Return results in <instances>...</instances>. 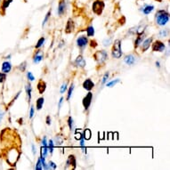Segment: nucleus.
<instances>
[{
  "label": "nucleus",
  "instance_id": "obj_31",
  "mask_svg": "<svg viewBox=\"0 0 170 170\" xmlns=\"http://www.w3.org/2000/svg\"><path fill=\"white\" fill-rule=\"evenodd\" d=\"M68 125L70 126V129L72 131L74 128V120H73L72 117H69V119H68Z\"/></svg>",
  "mask_w": 170,
  "mask_h": 170
},
{
  "label": "nucleus",
  "instance_id": "obj_23",
  "mask_svg": "<svg viewBox=\"0 0 170 170\" xmlns=\"http://www.w3.org/2000/svg\"><path fill=\"white\" fill-rule=\"evenodd\" d=\"M94 28L93 26H88L86 28V35L87 37H94Z\"/></svg>",
  "mask_w": 170,
  "mask_h": 170
},
{
  "label": "nucleus",
  "instance_id": "obj_20",
  "mask_svg": "<svg viewBox=\"0 0 170 170\" xmlns=\"http://www.w3.org/2000/svg\"><path fill=\"white\" fill-rule=\"evenodd\" d=\"M124 61L127 65H133L135 62V57L133 54H127L124 58Z\"/></svg>",
  "mask_w": 170,
  "mask_h": 170
},
{
  "label": "nucleus",
  "instance_id": "obj_50",
  "mask_svg": "<svg viewBox=\"0 0 170 170\" xmlns=\"http://www.w3.org/2000/svg\"><path fill=\"white\" fill-rule=\"evenodd\" d=\"M4 114H5V112L0 110V122H1V120H2V119L4 117Z\"/></svg>",
  "mask_w": 170,
  "mask_h": 170
},
{
  "label": "nucleus",
  "instance_id": "obj_1",
  "mask_svg": "<svg viewBox=\"0 0 170 170\" xmlns=\"http://www.w3.org/2000/svg\"><path fill=\"white\" fill-rule=\"evenodd\" d=\"M155 21L157 25L159 26H165L169 21V13L165 9L158 10L155 14Z\"/></svg>",
  "mask_w": 170,
  "mask_h": 170
},
{
  "label": "nucleus",
  "instance_id": "obj_45",
  "mask_svg": "<svg viewBox=\"0 0 170 170\" xmlns=\"http://www.w3.org/2000/svg\"><path fill=\"white\" fill-rule=\"evenodd\" d=\"M46 124H47L48 126H50V125H51V123H52V122H51V121H52V120H51V117H50V116H47V117H46Z\"/></svg>",
  "mask_w": 170,
  "mask_h": 170
},
{
  "label": "nucleus",
  "instance_id": "obj_28",
  "mask_svg": "<svg viewBox=\"0 0 170 170\" xmlns=\"http://www.w3.org/2000/svg\"><path fill=\"white\" fill-rule=\"evenodd\" d=\"M51 14H52V11H51V10H49V11L47 12V14H46L45 19L43 20V22H42V27H44V26L46 25V23L47 22V21L49 20V18H50V16H51Z\"/></svg>",
  "mask_w": 170,
  "mask_h": 170
},
{
  "label": "nucleus",
  "instance_id": "obj_39",
  "mask_svg": "<svg viewBox=\"0 0 170 170\" xmlns=\"http://www.w3.org/2000/svg\"><path fill=\"white\" fill-rule=\"evenodd\" d=\"M34 114H35V108H34V106H31L29 111V119H32L34 117Z\"/></svg>",
  "mask_w": 170,
  "mask_h": 170
},
{
  "label": "nucleus",
  "instance_id": "obj_16",
  "mask_svg": "<svg viewBox=\"0 0 170 170\" xmlns=\"http://www.w3.org/2000/svg\"><path fill=\"white\" fill-rule=\"evenodd\" d=\"M75 66L79 67V68H85L86 67V60L84 59V57L82 55H79L75 61H74Z\"/></svg>",
  "mask_w": 170,
  "mask_h": 170
},
{
  "label": "nucleus",
  "instance_id": "obj_30",
  "mask_svg": "<svg viewBox=\"0 0 170 170\" xmlns=\"http://www.w3.org/2000/svg\"><path fill=\"white\" fill-rule=\"evenodd\" d=\"M47 154H48V148H47V146H42V148H41V156L46 158L47 156Z\"/></svg>",
  "mask_w": 170,
  "mask_h": 170
},
{
  "label": "nucleus",
  "instance_id": "obj_43",
  "mask_svg": "<svg viewBox=\"0 0 170 170\" xmlns=\"http://www.w3.org/2000/svg\"><path fill=\"white\" fill-rule=\"evenodd\" d=\"M111 42V38H110L109 39H105V40L104 41V46H110Z\"/></svg>",
  "mask_w": 170,
  "mask_h": 170
},
{
  "label": "nucleus",
  "instance_id": "obj_47",
  "mask_svg": "<svg viewBox=\"0 0 170 170\" xmlns=\"http://www.w3.org/2000/svg\"><path fill=\"white\" fill-rule=\"evenodd\" d=\"M31 148H32V152H33V154L35 155V154H36V152H37V149H36L35 144H32V145H31Z\"/></svg>",
  "mask_w": 170,
  "mask_h": 170
},
{
  "label": "nucleus",
  "instance_id": "obj_38",
  "mask_svg": "<svg viewBox=\"0 0 170 170\" xmlns=\"http://www.w3.org/2000/svg\"><path fill=\"white\" fill-rule=\"evenodd\" d=\"M66 90H67V82H65V83H63V84L61 85V89H60V92H61V94H63Z\"/></svg>",
  "mask_w": 170,
  "mask_h": 170
},
{
  "label": "nucleus",
  "instance_id": "obj_36",
  "mask_svg": "<svg viewBox=\"0 0 170 170\" xmlns=\"http://www.w3.org/2000/svg\"><path fill=\"white\" fill-rule=\"evenodd\" d=\"M26 67H27V62L26 61H23L22 63H21V65L19 66V70L21 71H24L25 69H26Z\"/></svg>",
  "mask_w": 170,
  "mask_h": 170
},
{
  "label": "nucleus",
  "instance_id": "obj_49",
  "mask_svg": "<svg viewBox=\"0 0 170 170\" xmlns=\"http://www.w3.org/2000/svg\"><path fill=\"white\" fill-rule=\"evenodd\" d=\"M62 103H63V97H61V98L60 99V101H59V104H58V108H59V109L61 108V106Z\"/></svg>",
  "mask_w": 170,
  "mask_h": 170
},
{
  "label": "nucleus",
  "instance_id": "obj_37",
  "mask_svg": "<svg viewBox=\"0 0 170 170\" xmlns=\"http://www.w3.org/2000/svg\"><path fill=\"white\" fill-rule=\"evenodd\" d=\"M27 78H28L29 81H34V80H35V77L33 76V74L30 71L27 72Z\"/></svg>",
  "mask_w": 170,
  "mask_h": 170
},
{
  "label": "nucleus",
  "instance_id": "obj_18",
  "mask_svg": "<svg viewBox=\"0 0 170 170\" xmlns=\"http://www.w3.org/2000/svg\"><path fill=\"white\" fill-rule=\"evenodd\" d=\"M37 88H38L39 93L40 94H43L44 92H45L46 89V83L43 79H40V80L38 82Z\"/></svg>",
  "mask_w": 170,
  "mask_h": 170
},
{
  "label": "nucleus",
  "instance_id": "obj_15",
  "mask_svg": "<svg viewBox=\"0 0 170 170\" xmlns=\"http://www.w3.org/2000/svg\"><path fill=\"white\" fill-rule=\"evenodd\" d=\"M1 71L2 72L6 73V74H8L11 71H12V64L10 61H6L2 63V68H1Z\"/></svg>",
  "mask_w": 170,
  "mask_h": 170
},
{
  "label": "nucleus",
  "instance_id": "obj_46",
  "mask_svg": "<svg viewBox=\"0 0 170 170\" xmlns=\"http://www.w3.org/2000/svg\"><path fill=\"white\" fill-rule=\"evenodd\" d=\"M79 142H80V146H81V148H84V147H85V146H84V145H85V139L82 137L81 139H79Z\"/></svg>",
  "mask_w": 170,
  "mask_h": 170
},
{
  "label": "nucleus",
  "instance_id": "obj_32",
  "mask_svg": "<svg viewBox=\"0 0 170 170\" xmlns=\"http://www.w3.org/2000/svg\"><path fill=\"white\" fill-rule=\"evenodd\" d=\"M109 77H110V72H109V71L105 72V74L104 75V78H103V79H101V84H105V83L108 81V79H109Z\"/></svg>",
  "mask_w": 170,
  "mask_h": 170
},
{
  "label": "nucleus",
  "instance_id": "obj_7",
  "mask_svg": "<svg viewBox=\"0 0 170 170\" xmlns=\"http://www.w3.org/2000/svg\"><path fill=\"white\" fill-rule=\"evenodd\" d=\"M151 44V48L153 52H164L166 50V45L160 40H156L154 43Z\"/></svg>",
  "mask_w": 170,
  "mask_h": 170
},
{
  "label": "nucleus",
  "instance_id": "obj_2",
  "mask_svg": "<svg viewBox=\"0 0 170 170\" xmlns=\"http://www.w3.org/2000/svg\"><path fill=\"white\" fill-rule=\"evenodd\" d=\"M94 58L99 65H104L108 60V53L105 50L96 51L94 54Z\"/></svg>",
  "mask_w": 170,
  "mask_h": 170
},
{
  "label": "nucleus",
  "instance_id": "obj_21",
  "mask_svg": "<svg viewBox=\"0 0 170 170\" xmlns=\"http://www.w3.org/2000/svg\"><path fill=\"white\" fill-rule=\"evenodd\" d=\"M25 90H26V93H27L28 101H29V103H30V101H31V93H32V87H31L30 83H28L25 86Z\"/></svg>",
  "mask_w": 170,
  "mask_h": 170
},
{
  "label": "nucleus",
  "instance_id": "obj_19",
  "mask_svg": "<svg viewBox=\"0 0 170 170\" xmlns=\"http://www.w3.org/2000/svg\"><path fill=\"white\" fill-rule=\"evenodd\" d=\"M144 39H145V34L144 33L138 34V37H136V39H135V41H134V48L135 49L140 46V45L144 40Z\"/></svg>",
  "mask_w": 170,
  "mask_h": 170
},
{
  "label": "nucleus",
  "instance_id": "obj_13",
  "mask_svg": "<svg viewBox=\"0 0 170 170\" xmlns=\"http://www.w3.org/2000/svg\"><path fill=\"white\" fill-rule=\"evenodd\" d=\"M154 6L153 5H151V4H144L142 7H141V12L145 14V15H148L150 14L153 10H154Z\"/></svg>",
  "mask_w": 170,
  "mask_h": 170
},
{
  "label": "nucleus",
  "instance_id": "obj_8",
  "mask_svg": "<svg viewBox=\"0 0 170 170\" xmlns=\"http://www.w3.org/2000/svg\"><path fill=\"white\" fill-rule=\"evenodd\" d=\"M92 99H93V93H91L89 91V93L86 94V95L83 98V101H82V104L86 111L88 110V108L90 107V105L92 104Z\"/></svg>",
  "mask_w": 170,
  "mask_h": 170
},
{
  "label": "nucleus",
  "instance_id": "obj_33",
  "mask_svg": "<svg viewBox=\"0 0 170 170\" xmlns=\"http://www.w3.org/2000/svg\"><path fill=\"white\" fill-rule=\"evenodd\" d=\"M55 143L58 144V145H61V144H62V137L61 136V135L59 134H57L56 136H55Z\"/></svg>",
  "mask_w": 170,
  "mask_h": 170
},
{
  "label": "nucleus",
  "instance_id": "obj_42",
  "mask_svg": "<svg viewBox=\"0 0 170 170\" xmlns=\"http://www.w3.org/2000/svg\"><path fill=\"white\" fill-rule=\"evenodd\" d=\"M159 34H160V36L163 37V38L166 37V35H167V29H162V30L159 32Z\"/></svg>",
  "mask_w": 170,
  "mask_h": 170
},
{
  "label": "nucleus",
  "instance_id": "obj_17",
  "mask_svg": "<svg viewBox=\"0 0 170 170\" xmlns=\"http://www.w3.org/2000/svg\"><path fill=\"white\" fill-rule=\"evenodd\" d=\"M83 88L86 89V91H91L94 87V83L90 79H86L84 82H83Z\"/></svg>",
  "mask_w": 170,
  "mask_h": 170
},
{
  "label": "nucleus",
  "instance_id": "obj_14",
  "mask_svg": "<svg viewBox=\"0 0 170 170\" xmlns=\"http://www.w3.org/2000/svg\"><path fill=\"white\" fill-rule=\"evenodd\" d=\"M74 29H75V22L72 19H69L66 24L65 31L66 33H71L72 31H74Z\"/></svg>",
  "mask_w": 170,
  "mask_h": 170
},
{
  "label": "nucleus",
  "instance_id": "obj_34",
  "mask_svg": "<svg viewBox=\"0 0 170 170\" xmlns=\"http://www.w3.org/2000/svg\"><path fill=\"white\" fill-rule=\"evenodd\" d=\"M35 169H36V170H42V169H43V166H42V164H41V161H40V159H39V158L38 162H37V164H36Z\"/></svg>",
  "mask_w": 170,
  "mask_h": 170
},
{
  "label": "nucleus",
  "instance_id": "obj_40",
  "mask_svg": "<svg viewBox=\"0 0 170 170\" xmlns=\"http://www.w3.org/2000/svg\"><path fill=\"white\" fill-rule=\"evenodd\" d=\"M48 166H49V169H51V168H53V169H55L57 166H56V164L54 163V162H53V161H49L48 162Z\"/></svg>",
  "mask_w": 170,
  "mask_h": 170
},
{
  "label": "nucleus",
  "instance_id": "obj_52",
  "mask_svg": "<svg viewBox=\"0 0 170 170\" xmlns=\"http://www.w3.org/2000/svg\"><path fill=\"white\" fill-rule=\"evenodd\" d=\"M156 1H159V2H161V1H162V0H156Z\"/></svg>",
  "mask_w": 170,
  "mask_h": 170
},
{
  "label": "nucleus",
  "instance_id": "obj_27",
  "mask_svg": "<svg viewBox=\"0 0 170 170\" xmlns=\"http://www.w3.org/2000/svg\"><path fill=\"white\" fill-rule=\"evenodd\" d=\"M120 82V79H115V80H112V81H111V82H108L107 84H106V86L107 87H113L114 86H116L118 83H119Z\"/></svg>",
  "mask_w": 170,
  "mask_h": 170
},
{
  "label": "nucleus",
  "instance_id": "obj_11",
  "mask_svg": "<svg viewBox=\"0 0 170 170\" xmlns=\"http://www.w3.org/2000/svg\"><path fill=\"white\" fill-rule=\"evenodd\" d=\"M152 41H153V38H152V37L144 39V40L142 42V44L140 45V46H141V50H142V52H145L146 50H148V49L150 48Z\"/></svg>",
  "mask_w": 170,
  "mask_h": 170
},
{
  "label": "nucleus",
  "instance_id": "obj_24",
  "mask_svg": "<svg viewBox=\"0 0 170 170\" xmlns=\"http://www.w3.org/2000/svg\"><path fill=\"white\" fill-rule=\"evenodd\" d=\"M82 135H83V138L85 140H89L91 138V136H92V134H91L90 129H85V131L82 134Z\"/></svg>",
  "mask_w": 170,
  "mask_h": 170
},
{
  "label": "nucleus",
  "instance_id": "obj_48",
  "mask_svg": "<svg viewBox=\"0 0 170 170\" xmlns=\"http://www.w3.org/2000/svg\"><path fill=\"white\" fill-rule=\"evenodd\" d=\"M90 43H91V46H92V47H95V46H97L96 41H94V40H91Z\"/></svg>",
  "mask_w": 170,
  "mask_h": 170
},
{
  "label": "nucleus",
  "instance_id": "obj_29",
  "mask_svg": "<svg viewBox=\"0 0 170 170\" xmlns=\"http://www.w3.org/2000/svg\"><path fill=\"white\" fill-rule=\"evenodd\" d=\"M73 90H74V85H73V83H72V84L71 85L70 88H69V92H68V95H67V100H68V101L71 99V95H72V93H73Z\"/></svg>",
  "mask_w": 170,
  "mask_h": 170
},
{
  "label": "nucleus",
  "instance_id": "obj_9",
  "mask_svg": "<svg viewBox=\"0 0 170 170\" xmlns=\"http://www.w3.org/2000/svg\"><path fill=\"white\" fill-rule=\"evenodd\" d=\"M88 43H89V40L86 36H80L76 40V44L80 49H84L88 45Z\"/></svg>",
  "mask_w": 170,
  "mask_h": 170
},
{
  "label": "nucleus",
  "instance_id": "obj_41",
  "mask_svg": "<svg viewBox=\"0 0 170 170\" xmlns=\"http://www.w3.org/2000/svg\"><path fill=\"white\" fill-rule=\"evenodd\" d=\"M82 137H83V135H82V134H81L80 132L77 131V133L75 134V138H76L77 140H79V139H81Z\"/></svg>",
  "mask_w": 170,
  "mask_h": 170
},
{
  "label": "nucleus",
  "instance_id": "obj_12",
  "mask_svg": "<svg viewBox=\"0 0 170 170\" xmlns=\"http://www.w3.org/2000/svg\"><path fill=\"white\" fill-rule=\"evenodd\" d=\"M44 52L41 51V50H38L36 51L35 54L33 55V62L37 64V63H39L43 59H44Z\"/></svg>",
  "mask_w": 170,
  "mask_h": 170
},
{
  "label": "nucleus",
  "instance_id": "obj_4",
  "mask_svg": "<svg viewBox=\"0 0 170 170\" xmlns=\"http://www.w3.org/2000/svg\"><path fill=\"white\" fill-rule=\"evenodd\" d=\"M19 157H20V152H19V151L16 150V149H14H14H11V150L7 152V156H6V158H7V162H8L10 165L14 166V165L17 162Z\"/></svg>",
  "mask_w": 170,
  "mask_h": 170
},
{
  "label": "nucleus",
  "instance_id": "obj_51",
  "mask_svg": "<svg viewBox=\"0 0 170 170\" xmlns=\"http://www.w3.org/2000/svg\"><path fill=\"white\" fill-rule=\"evenodd\" d=\"M156 66H157L158 68H159V67H160V65H159V61H156Z\"/></svg>",
  "mask_w": 170,
  "mask_h": 170
},
{
  "label": "nucleus",
  "instance_id": "obj_22",
  "mask_svg": "<svg viewBox=\"0 0 170 170\" xmlns=\"http://www.w3.org/2000/svg\"><path fill=\"white\" fill-rule=\"evenodd\" d=\"M44 103H45V98L44 97H39L37 101H36V106H37V110L38 111H40L44 105Z\"/></svg>",
  "mask_w": 170,
  "mask_h": 170
},
{
  "label": "nucleus",
  "instance_id": "obj_6",
  "mask_svg": "<svg viewBox=\"0 0 170 170\" xmlns=\"http://www.w3.org/2000/svg\"><path fill=\"white\" fill-rule=\"evenodd\" d=\"M68 8V1L67 0H60L59 4H58V7H57V14L61 16L63 15Z\"/></svg>",
  "mask_w": 170,
  "mask_h": 170
},
{
  "label": "nucleus",
  "instance_id": "obj_5",
  "mask_svg": "<svg viewBox=\"0 0 170 170\" xmlns=\"http://www.w3.org/2000/svg\"><path fill=\"white\" fill-rule=\"evenodd\" d=\"M111 55L113 58L119 59L122 56V51H121V42L119 39L115 40L113 46L111 48Z\"/></svg>",
  "mask_w": 170,
  "mask_h": 170
},
{
  "label": "nucleus",
  "instance_id": "obj_25",
  "mask_svg": "<svg viewBox=\"0 0 170 170\" xmlns=\"http://www.w3.org/2000/svg\"><path fill=\"white\" fill-rule=\"evenodd\" d=\"M54 141L49 140V142L47 143V148H48V152H50L51 154H53V152H54Z\"/></svg>",
  "mask_w": 170,
  "mask_h": 170
},
{
  "label": "nucleus",
  "instance_id": "obj_10",
  "mask_svg": "<svg viewBox=\"0 0 170 170\" xmlns=\"http://www.w3.org/2000/svg\"><path fill=\"white\" fill-rule=\"evenodd\" d=\"M76 165H77V161H76V157L74 155H70L68 157V159L66 161V166L65 168H69L71 167L72 169L76 168Z\"/></svg>",
  "mask_w": 170,
  "mask_h": 170
},
{
  "label": "nucleus",
  "instance_id": "obj_35",
  "mask_svg": "<svg viewBox=\"0 0 170 170\" xmlns=\"http://www.w3.org/2000/svg\"><path fill=\"white\" fill-rule=\"evenodd\" d=\"M6 79V74L4 72H0V83H4Z\"/></svg>",
  "mask_w": 170,
  "mask_h": 170
},
{
  "label": "nucleus",
  "instance_id": "obj_26",
  "mask_svg": "<svg viewBox=\"0 0 170 170\" xmlns=\"http://www.w3.org/2000/svg\"><path fill=\"white\" fill-rule=\"evenodd\" d=\"M45 41H46V39L44 38V37H42V38H40L39 39V41H38V43H37V45H36V49H39L43 45H44V43H45Z\"/></svg>",
  "mask_w": 170,
  "mask_h": 170
},
{
  "label": "nucleus",
  "instance_id": "obj_44",
  "mask_svg": "<svg viewBox=\"0 0 170 170\" xmlns=\"http://www.w3.org/2000/svg\"><path fill=\"white\" fill-rule=\"evenodd\" d=\"M41 144H42V146H47V139H46V136H44V137H43Z\"/></svg>",
  "mask_w": 170,
  "mask_h": 170
},
{
  "label": "nucleus",
  "instance_id": "obj_3",
  "mask_svg": "<svg viewBox=\"0 0 170 170\" xmlns=\"http://www.w3.org/2000/svg\"><path fill=\"white\" fill-rule=\"evenodd\" d=\"M104 8H105V3L103 0H95L92 5V10L97 15H101L103 14Z\"/></svg>",
  "mask_w": 170,
  "mask_h": 170
}]
</instances>
